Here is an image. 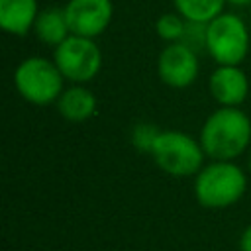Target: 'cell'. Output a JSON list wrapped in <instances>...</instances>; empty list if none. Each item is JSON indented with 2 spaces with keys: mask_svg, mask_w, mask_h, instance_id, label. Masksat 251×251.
Wrapping results in <instances>:
<instances>
[{
  "mask_svg": "<svg viewBox=\"0 0 251 251\" xmlns=\"http://www.w3.org/2000/svg\"><path fill=\"white\" fill-rule=\"evenodd\" d=\"M186 20L178 12H165L155 22V31L165 43H176L182 39Z\"/></svg>",
  "mask_w": 251,
  "mask_h": 251,
  "instance_id": "obj_14",
  "label": "cell"
},
{
  "mask_svg": "<svg viewBox=\"0 0 251 251\" xmlns=\"http://www.w3.org/2000/svg\"><path fill=\"white\" fill-rule=\"evenodd\" d=\"M149 157L163 173L178 178L196 176L204 167V159H208L198 137L180 129H161Z\"/></svg>",
  "mask_w": 251,
  "mask_h": 251,
  "instance_id": "obj_4",
  "label": "cell"
},
{
  "mask_svg": "<svg viewBox=\"0 0 251 251\" xmlns=\"http://www.w3.org/2000/svg\"><path fill=\"white\" fill-rule=\"evenodd\" d=\"M247 190V175L233 161H210L194 176V196L204 208H227Z\"/></svg>",
  "mask_w": 251,
  "mask_h": 251,
  "instance_id": "obj_2",
  "label": "cell"
},
{
  "mask_svg": "<svg viewBox=\"0 0 251 251\" xmlns=\"http://www.w3.org/2000/svg\"><path fill=\"white\" fill-rule=\"evenodd\" d=\"M55 106L61 118L73 124H80L90 120L96 114L98 100L86 84H71V86H65Z\"/></svg>",
  "mask_w": 251,
  "mask_h": 251,
  "instance_id": "obj_10",
  "label": "cell"
},
{
  "mask_svg": "<svg viewBox=\"0 0 251 251\" xmlns=\"http://www.w3.org/2000/svg\"><path fill=\"white\" fill-rule=\"evenodd\" d=\"M226 4L235 8H245V6H251V0H226Z\"/></svg>",
  "mask_w": 251,
  "mask_h": 251,
  "instance_id": "obj_18",
  "label": "cell"
},
{
  "mask_svg": "<svg viewBox=\"0 0 251 251\" xmlns=\"http://www.w3.org/2000/svg\"><path fill=\"white\" fill-rule=\"evenodd\" d=\"M37 14V0H0V27L10 35H27L33 29Z\"/></svg>",
  "mask_w": 251,
  "mask_h": 251,
  "instance_id": "obj_11",
  "label": "cell"
},
{
  "mask_svg": "<svg viewBox=\"0 0 251 251\" xmlns=\"http://www.w3.org/2000/svg\"><path fill=\"white\" fill-rule=\"evenodd\" d=\"M173 6L188 22L210 24L224 12L226 0H173Z\"/></svg>",
  "mask_w": 251,
  "mask_h": 251,
  "instance_id": "obj_13",
  "label": "cell"
},
{
  "mask_svg": "<svg viewBox=\"0 0 251 251\" xmlns=\"http://www.w3.org/2000/svg\"><path fill=\"white\" fill-rule=\"evenodd\" d=\"M65 82L67 80L55 61L41 55L22 59L14 71V86L18 94L33 106L55 104L65 90Z\"/></svg>",
  "mask_w": 251,
  "mask_h": 251,
  "instance_id": "obj_3",
  "label": "cell"
},
{
  "mask_svg": "<svg viewBox=\"0 0 251 251\" xmlns=\"http://www.w3.org/2000/svg\"><path fill=\"white\" fill-rule=\"evenodd\" d=\"M206 41H208V24L188 22L186 20V25H184V33H182L180 43L200 55L202 51H206Z\"/></svg>",
  "mask_w": 251,
  "mask_h": 251,
  "instance_id": "obj_16",
  "label": "cell"
},
{
  "mask_svg": "<svg viewBox=\"0 0 251 251\" xmlns=\"http://www.w3.org/2000/svg\"><path fill=\"white\" fill-rule=\"evenodd\" d=\"M159 133H161V127L157 124H153V122H137L129 131V141H131L135 151L151 155Z\"/></svg>",
  "mask_w": 251,
  "mask_h": 251,
  "instance_id": "obj_15",
  "label": "cell"
},
{
  "mask_svg": "<svg viewBox=\"0 0 251 251\" xmlns=\"http://www.w3.org/2000/svg\"><path fill=\"white\" fill-rule=\"evenodd\" d=\"M51 59L59 67L65 80L71 84L92 82L98 76L104 61L96 39L80 37L73 33L53 49Z\"/></svg>",
  "mask_w": 251,
  "mask_h": 251,
  "instance_id": "obj_6",
  "label": "cell"
},
{
  "mask_svg": "<svg viewBox=\"0 0 251 251\" xmlns=\"http://www.w3.org/2000/svg\"><path fill=\"white\" fill-rule=\"evenodd\" d=\"M247 167H249V173H251V155H249V161H247Z\"/></svg>",
  "mask_w": 251,
  "mask_h": 251,
  "instance_id": "obj_19",
  "label": "cell"
},
{
  "mask_svg": "<svg viewBox=\"0 0 251 251\" xmlns=\"http://www.w3.org/2000/svg\"><path fill=\"white\" fill-rule=\"evenodd\" d=\"M198 141L210 161H235L251 145V118L241 108L218 106L204 120Z\"/></svg>",
  "mask_w": 251,
  "mask_h": 251,
  "instance_id": "obj_1",
  "label": "cell"
},
{
  "mask_svg": "<svg viewBox=\"0 0 251 251\" xmlns=\"http://www.w3.org/2000/svg\"><path fill=\"white\" fill-rule=\"evenodd\" d=\"M239 249L241 251H251V224L243 229V233L239 237Z\"/></svg>",
  "mask_w": 251,
  "mask_h": 251,
  "instance_id": "obj_17",
  "label": "cell"
},
{
  "mask_svg": "<svg viewBox=\"0 0 251 251\" xmlns=\"http://www.w3.org/2000/svg\"><path fill=\"white\" fill-rule=\"evenodd\" d=\"M31 31L37 37V41H41L43 45H49V47L55 49L59 43H63L71 35L65 10L63 8H55V6L39 10Z\"/></svg>",
  "mask_w": 251,
  "mask_h": 251,
  "instance_id": "obj_12",
  "label": "cell"
},
{
  "mask_svg": "<svg viewBox=\"0 0 251 251\" xmlns=\"http://www.w3.org/2000/svg\"><path fill=\"white\" fill-rule=\"evenodd\" d=\"M208 90L218 106L241 108L249 96V78L239 65H216L208 76Z\"/></svg>",
  "mask_w": 251,
  "mask_h": 251,
  "instance_id": "obj_9",
  "label": "cell"
},
{
  "mask_svg": "<svg viewBox=\"0 0 251 251\" xmlns=\"http://www.w3.org/2000/svg\"><path fill=\"white\" fill-rule=\"evenodd\" d=\"M251 49V33L245 20L233 12H222L208 24L206 53L216 65H241Z\"/></svg>",
  "mask_w": 251,
  "mask_h": 251,
  "instance_id": "obj_5",
  "label": "cell"
},
{
  "mask_svg": "<svg viewBox=\"0 0 251 251\" xmlns=\"http://www.w3.org/2000/svg\"><path fill=\"white\" fill-rule=\"evenodd\" d=\"M63 10L71 33L90 39L102 35L114 18L112 0H67Z\"/></svg>",
  "mask_w": 251,
  "mask_h": 251,
  "instance_id": "obj_8",
  "label": "cell"
},
{
  "mask_svg": "<svg viewBox=\"0 0 251 251\" xmlns=\"http://www.w3.org/2000/svg\"><path fill=\"white\" fill-rule=\"evenodd\" d=\"M200 75L198 53L176 43H165V47L157 55V76L169 88H188L196 82Z\"/></svg>",
  "mask_w": 251,
  "mask_h": 251,
  "instance_id": "obj_7",
  "label": "cell"
}]
</instances>
